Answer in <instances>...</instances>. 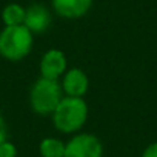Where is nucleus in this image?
<instances>
[{"instance_id":"nucleus-1","label":"nucleus","mask_w":157,"mask_h":157,"mask_svg":"<svg viewBox=\"0 0 157 157\" xmlns=\"http://www.w3.org/2000/svg\"><path fill=\"white\" fill-rule=\"evenodd\" d=\"M90 108L85 99L80 97H63L54 113L52 125L62 134H77L88 120Z\"/></svg>"},{"instance_id":"nucleus-2","label":"nucleus","mask_w":157,"mask_h":157,"mask_svg":"<svg viewBox=\"0 0 157 157\" xmlns=\"http://www.w3.org/2000/svg\"><path fill=\"white\" fill-rule=\"evenodd\" d=\"M34 34L25 26H5L0 31V56L10 62L23 60L33 49Z\"/></svg>"},{"instance_id":"nucleus-3","label":"nucleus","mask_w":157,"mask_h":157,"mask_svg":"<svg viewBox=\"0 0 157 157\" xmlns=\"http://www.w3.org/2000/svg\"><path fill=\"white\" fill-rule=\"evenodd\" d=\"M63 91L60 80L49 78H37L29 91V106L39 116H51L60 100L63 99Z\"/></svg>"},{"instance_id":"nucleus-4","label":"nucleus","mask_w":157,"mask_h":157,"mask_svg":"<svg viewBox=\"0 0 157 157\" xmlns=\"http://www.w3.org/2000/svg\"><path fill=\"white\" fill-rule=\"evenodd\" d=\"M65 157H103V145L91 132H77L66 142Z\"/></svg>"},{"instance_id":"nucleus-5","label":"nucleus","mask_w":157,"mask_h":157,"mask_svg":"<svg viewBox=\"0 0 157 157\" xmlns=\"http://www.w3.org/2000/svg\"><path fill=\"white\" fill-rule=\"evenodd\" d=\"M39 69H40V77L49 78V80H60L68 69L66 56L60 49L56 48L48 49L40 59Z\"/></svg>"},{"instance_id":"nucleus-6","label":"nucleus","mask_w":157,"mask_h":157,"mask_svg":"<svg viewBox=\"0 0 157 157\" xmlns=\"http://www.w3.org/2000/svg\"><path fill=\"white\" fill-rule=\"evenodd\" d=\"M60 86H62L63 96L83 99V96L90 90V78L83 69L69 68L60 78Z\"/></svg>"},{"instance_id":"nucleus-7","label":"nucleus","mask_w":157,"mask_h":157,"mask_svg":"<svg viewBox=\"0 0 157 157\" xmlns=\"http://www.w3.org/2000/svg\"><path fill=\"white\" fill-rule=\"evenodd\" d=\"M23 25L33 33V34H42L48 29L51 25V16L46 6L40 3H34L25 11V22Z\"/></svg>"},{"instance_id":"nucleus-8","label":"nucleus","mask_w":157,"mask_h":157,"mask_svg":"<svg viewBox=\"0 0 157 157\" xmlns=\"http://www.w3.org/2000/svg\"><path fill=\"white\" fill-rule=\"evenodd\" d=\"M93 5V0H52L54 11L63 19H78L85 16Z\"/></svg>"},{"instance_id":"nucleus-9","label":"nucleus","mask_w":157,"mask_h":157,"mask_svg":"<svg viewBox=\"0 0 157 157\" xmlns=\"http://www.w3.org/2000/svg\"><path fill=\"white\" fill-rule=\"evenodd\" d=\"M65 145L62 139L45 137L39 143V152L42 157H65Z\"/></svg>"},{"instance_id":"nucleus-10","label":"nucleus","mask_w":157,"mask_h":157,"mask_svg":"<svg viewBox=\"0 0 157 157\" xmlns=\"http://www.w3.org/2000/svg\"><path fill=\"white\" fill-rule=\"evenodd\" d=\"M25 8L19 3H10L2 11V20L5 26H20L25 22Z\"/></svg>"},{"instance_id":"nucleus-11","label":"nucleus","mask_w":157,"mask_h":157,"mask_svg":"<svg viewBox=\"0 0 157 157\" xmlns=\"http://www.w3.org/2000/svg\"><path fill=\"white\" fill-rule=\"evenodd\" d=\"M0 157H17V146L6 139L0 143Z\"/></svg>"},{"instance_id":"nucleus-12","label":"nucleus","mask_w":157,"mask_h":157,"mask_svg":"<svg viewBox=\"0 0 157 157\" xmlns=\"http://www.w3.org/2000/svg\"><path fill=\"white\" fill-rule=\"evenodd\" d=\"M140 157H157V142L149 143V145L143 149V152H142Z\"/></svg>"},{"instance_id":"nucleus-13","label":"nucleus","mask_w":157,"mask_h":157,"mask_svg":"<svg viewBox=\"0 0 157 157\" xmlns=\"http://www.w3.org/2000/svg\"><path fill=\"white\" fill-rule=\"evenodd\" d=\"M8 139V128H6V122L3 119V116L0 114V143L5 142Z\"/></svg>"}]
</instances>
